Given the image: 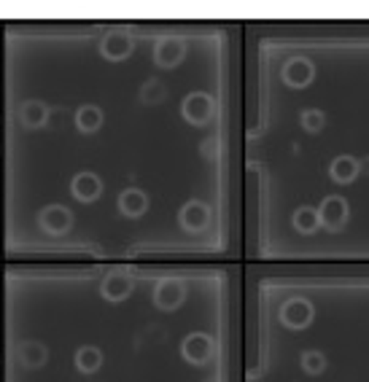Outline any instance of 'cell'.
<instances>
[{
	"instance_id": "cell-1",
	"label": "cell",
	"mask_w": 369,
	"mask_h": 382,
	"mask_svg": "<svg viewBox=\"0 0 369 382\" xmlns=\"http://www.w3.org/2000/svg\"><path fill=\"white\" fill-rule=\"evenodd\" d=\"M229 41L205 24L0 22V261L229 256Z\"/></svg>"
},
{
	"instance_id": "cell-2",
	"label": "cell",
	"mask_w": 369,
	"mask_h": 382,
	"mask_svg": "<svg viewBox=\"0 0 369 382\" xmlns=\"http://www.w3.org/2000/svg\"><path fill=\"white\" fill-rule=\"evenodd\" d=\"M235 275L183 261H0V382H232Z\"/></svg>"
},
{
	"instance_id": "cell-3",
	"label": "cell",
	"mask_w": 369,
	"mask_h": 382,
	"mask_svg": "<svg viewBox=\"0 0 369 382\" xmlns=\"http://www.w3.org/2000/svg\"><path fill=\"white\" fill-rule=\"evenodd\" d=\"M318 213V224L323 226V229H340V226L345 224V215H348V205H345V199L342 197H337V194H329V197H323L321 199V205L316 208Z\"/></svg>"
},
{
	"instance_id": "cell-4",
	"label": "cell",
	"mask_w": 369,
	"mask_h": 382,
	"mask_svg": "<svg viewBox=\"0 0 369 382\" xmlns=\"http://www.w3.org/2000/svg\"><path fill=\"white\" fill-rule=\"evenodd\" d=\"M332 178L337 181V183H348V181H353L356 178V173H358V167H356V162L348 157H337L332 162Z\"/></svg>"
}]
</instances>
